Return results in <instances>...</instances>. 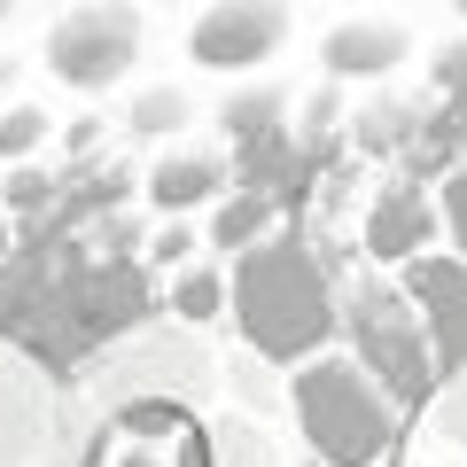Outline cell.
I'll use <instances>...</instances> for the list:
<instances>
[{"label": "cell", "mask_w": 467, "mask_h": 467, "mask_svg": "<svg viewBox=\"0 0 467 467\" xmlns=\"http://www.w3.org/2000/svg\"><path fill=\"white\" fill-rule=\"evenodd\" d=\"M343 319H350V358L389 389L398 413L436 398V358H429V335H420V312L405 304V288H358Z\"/></svg>", "instance_id": "obj_3"}, {"label": "cell", "mask_w": 467, "mask_h": 467, "mask_svg": "<svg viewBox=\"0 0 467 467\" xmlns=\"http://www.w3.org/2000/svg\"><path fill=\"white\" fill-rule=\"evenodd\" d=\"M296 429L327 467H382L398 444V405L358 358H335L319 343L312 358H296Z\"/></svg>", "instance_id": "obj_2"}, {"label": "cell", "mask_w": 467, "mask_h": 467, "mask_svg": "<svg viewBox=\"0 0 467 467\" xmlns=\"http://www.w3.org/2000/svg\"><path fill=\"white\" fill-rule=\"evenodd\" d=\"M405 55H413V24L405 16H350V24L327 32L319 63H327L335 78H389Z\"/></svg>", "instance_id": "obj_7"}, {"label": "cell", "mask_w": 467, "mask_h": 467, "mask_svg": "<svg viewBox=\"0 0 467 467\" xmlns=\"http://www.w3.org/2000/svg\"><path fill=\"white\" fill-rule=\"evenodd\" d=\"M296 32V8L288 0H211L195 24H187V55L218 78H242V70H265L273 55Z\"/></svg>", "instance_id": "obj_5"}, {"label": "cell", "mask_w": 467, "mask_h": 467, "mask_svg": "<svg viewBox=\"0 0 467 467\" xmlns=\"http://www.w3.org/2000/svg\"><path fill=\"white\" fill-rule=\"evenodd\" d=\"M257 226H265V195H242L226 218H218V250H242V242H250Z\"/></svg>", "instance_id": "obj_12"}, {"label": "cell", "mask_w": 467, "mask_h": 467, "mask_svg": "<svg viewBox=\"0 0 467 467\" xmlns=\"http://www.w3.org/2000/svg\"><path fill=\"white\" fill-rule=\"evenodd\" d=\"M429 234H436V202L420 187H382L374 226H367L374 257H413V250H429Z\"/></svg>", "instance_id": "obj_8"}, {"label": "cell", "mask_w": 467, "mask_h": 467, "mask_svg": "<svg viewBox=\"0 0 467 467\" xmlns=\"http://www.w3.org/2000/svg\"><path fill=\"white\" fill-rule=\"evenodd\" d=\"M405 304L420 312L436 382H460L467 374V257L460 250H413V265H405Z\"/></svg>", "instance_id": "obj_6"}, {"label": "cell", "mask_w": 467, "mask_h": 467, "mask_svg": "<svg viewBox=\"0 0 467 467\" xmlns=\"http://www.w3.org/2000/svg\"><path fill=\"white\" fill-rule=\"evenodd\" d=\"M47 63H55V78H63V86L101 94V86H117L125 70L140 63V16L125 8V0H78L70 16H55Z\"/></svg>", "instance_id": "obj_4"}, {"label": "cell", "mask_w": 467, "mask_h": 467, "mask_svg": "<svg viewBox=\"0 0 467 467\" xmlns=\"http://www.w3.org/2000/svg\"><path fill=\"white\" fill-rule=\"evenodd\" d=\"M319 467H327V460H319Z\"/></svg>", "instance_id": "obj_17"}, {"label": "cell", "mask_w": 467, "mask_h": 467, "mask_svg": "<svg viewBox=\"0 0 467 467\" xmlns=\"http://www.w3.org/2000/svg\"><path fill=\"white\" fill-rule=\"evenodd\" d=\"M218 304H226V281H211V273H195V281H180V312H187V319H211Z\"/></svg>", "instance_id": "obj_13"}, {"label": "cell", "mask_w": 467, "mask_h": 467, "mask_svg": "<svg viewBox=\"0 0 467 467\" xmlns=\"http://www.w3.org/2000/svg\"><path fill=\"white\" fill-rule=\"evenodd\" d=\"M180 117H187V101H180V94H149V101H140V125H149V133H171Z\"/></svg>", "instance_id": "obj_15"}, {"label": "cell", "mask_w": 467, "mask_h": 467, "mask_svg": "<svg viewBox=\"0 0 467 467\" xmlns=\"http://www.w3.org/2000/svg\"><path fill=\"white\" fill-rule=\"evenodd\" d=\"M451 8H460V24H467V0H451Z\"/></svg>", "instance_id": "obj_16"}, {"label": "cell", "mask_w": 467, "mask_h": 467, "mask_svg": "<svg viewBox=\"0 0 467 467\" xmlns=\"http://www.w3.org/2000/svg\"><path fill=\"white\" fill-rule=\"evenodd\" d=\"M39 125H47V117H39V109H8V117H0V156L32 149V140H39Z\"/></svg>", "instance_id": "obj_14"}, {"label": "cell", "mask_w": 467, "mask_h": 467, "mask_svg": "<svg viewBox=\"0 0 467 467\" xmlns=\"http://www.w3.org/2000/svg\"><path fill=\"white\" fill-rule=\"evenodd\" d=\"M218 187H226V164H218L211 149H180L156 164V202L164 211H195V202H211Z\"/></svg>", "instance_id": "obj_9"}, {"label": "cell", "mask_w": 467, "mask_h": 467, "mask_svg": "<svg viewBox=\"0 0 467 467\" xmlns=\"http://www.w3.org/2000/svg\"><path fill=\"white\" fill-rule=\"evenodd\" d=\"M226 304H234V327L250 335V350H265L281 367L312 358L335 335V319H343L335 312V288H327V265H319L312 242H296V234L250 242L242 265H234V281H226Z\"/></svg>", "instance_id": "obj_1"}, {"label": "cell", "mask_w": 467, "mask_h": 467, "mask_svg": "<svg viewBox=\"0 0 467 467\" xmlns=\"http://www.w3.org/2000/svg\"><path fill=\"white\" fill-rule=\"evenodd\" d=\"M273 117H281V94H273V86H257V94H234V101H226V125H234L242 140H257Z\"/></svg>", "instance_id": "obj_10"}, {"label": "cell", "mask_w": 467, "mask_h": 467, "mask_svg": "<svg viewBox=\"0 0 467 467\" xmlns=\"http://www.w3.org/2000/svg\"><path fill=\"white\" fill-rule=\"evenodd\" d=\"M436 226H444V234H451V250L467 257V164L451 171V180H444V195H436Z\"/></svg>", "instance_id": "obj_11"}]
</instances>
